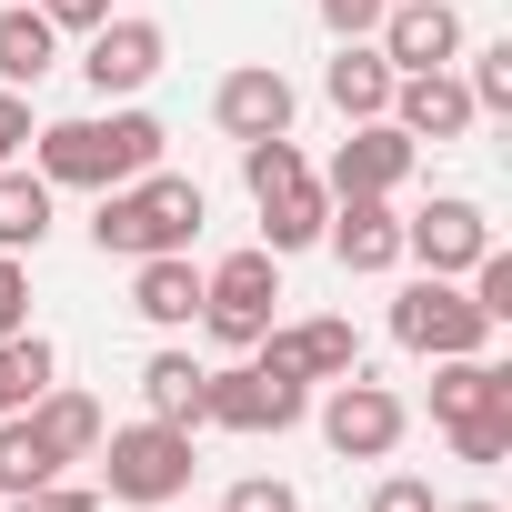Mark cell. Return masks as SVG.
<instances>
[{
  "label": "cell",
  "mask_w": 512,
  "mask_h": 512,
  "mask_svg": "<svg viewBox=\"0 0 512 512\" xmlns=\"http://www.w3.org/2000/svg\"><path fill=\"white\" fill-rule=\"evenodd\" d=\"M41 21H51L61 41H91V31L111 21V0H41Z\"/></svg>",
  "instance_id": "e575fe53"
},
{
  "label": "cell",
  "mask_w": 512,
  "mask_h": 512,
  "mask_svg": "<svg viewBox=\"0 0 512 512\" xmlns=\"http://www.w3.org/2000/svg\"><path fill=\"white\" fill-rule=\"evenodd\" d=\"M51 382H61V352H51L41 332H11V342H0V422H11V412H31Z\"/></svg>",
  "instance_id": "cb8c5ba5"
},
{
  "label": "cell",
  "mask_w": 512,
  "mask_h": 512,
  "mask_svg": "<svg viewBox=\"0 0 512 512\" xmlns=\"http://www.w3.org/2000/svg\"><path fill=\"white\" fill-rule=\"evenodd\" d=\"M262 201V251H312L322 241V221H332V191H322V171H292V181H272V191H251Z\"/></svg>",
  "instance_id": "e0dca14e"
},
{
  "label": "cell",
  "mask_w": 512,
  "mask_h": 512,
  "mask_svg": "<svg viewBox=\"0 0 512 512\" xmlns=\"http://www.w3.org/2000/svg\"><path fill=\"white\" fill-rule=\"evenodd\" d=\"M41 482H61V462L41 452L31 412H11V422H0V502H11V492H41Z\"/></svg>",
  "instance_id": "d4e9b609"
},
{
  "label": "cell",
  "mask_w": 512,
  "mask_h": 512,
  "mask_svg": "<svg viewBox=\"0 0 512 512\" xmlns=\"http://www.w3.org/2000/svg\"><path fill=\"white\" fill-rule=\"evenodd\" d=\"M442 512H502V502H442Z\"/></svg>",
  "instance_id": "8d00e7d4"
},
{
  "label": "cell",
  "mask_w": 512,
  "mask_h": 512,
  "mask_svg": "<svg viewBox=\"0 0 512 512\" xmlns=\"http://www.w3.org/2000/svg\"><path fill=\"white\" fill-rule=\"evenodd\" d=\"M272 302H282V251H221V262L201 272V332L221 342V352H251L272 332Z\"/></svg>",
  "instance_id": "277c9868"
},
{
  "label": "cell",
  "mask_w": 512,
  "mask_h": 512,
  "mask_svg": "<svg viewBox=\"0 0 512 512\" xmlns=\"http://www.w3.org/2000/svg\"><path fill=\"white\" fill-rule=\"evenodd\" d=\"M161 512H181V502H161Z\"/></svg>",
  "instance_id": "74e56055"
},
{
  "label": "cell",
  "mask_w": 512,
  "mask_h": 512,
  "mask_svg": "<svg viewBox=\"0 0 512 512\" xmlns=\"http://www.w3.org/2000/svg\"><path fill=\"white\" fill-rule=\"evenodd\" d=\"M372 51H382L392 71H452V61L472 51V31H462L452 0H392V11L372 21Z\"/></svg>",
  "instance_id": "7c38bea8"
},
{
  "label": "cell",
  "mask_w": 512,
  "mask_h": 512,
  "mask_svg": "<svg viewBox=\"0 0 512 512\" xmlns=\"http://www.w3.org/2000/svg\"><path fill=\"white\" fill-rule=\"evenodd\" d=\"M221 512H302V492H292L282 472H241V482L221 492Z\"/></svg>",
  "instance_id": "f546056e"
},
{
  "label": "cell",
  "mask_w": 512,
  "mask_h": 512,
  "mask_svg": "<svg viewBox=\"0 0 512 512\" xmlns=\"http://www.w3.org/2000/svg\"><path fill=\"white\" fill-rule=\"evenodd\" d=\"M161 151H171V131L141 101H111L101 121H41L31 131V171L51 191H121V181L161 171Z\"/></svg>",
  "instance_id": "6da1fadb"
},
{
  "label": "cell",
  "mask_w": 512,
  "mask_h": 512,
  "mask_svg": "<svg viewBox=\"0 0 512 512\" xmlns=\"http://www.w3.org/2000/svg\"><path fill=\"white\" fill-rule=\"evenodd\" d=\"M201 382H211V362H191V352H151V362H141V412L201 432Z\"/></svg>",
  "instance_id": "7402d4cb"
},
{
  "label": "cell",
  "mask_w": 512,
  "mask_h": 512,
  "mask_svg": "<svg viewBox=\"0 0 512 512\" xmlns=\"http://www.w3.org/2000/svg\"><path fill=\"white\" fill-rule=\"evenodd\" d=\"M31 131H41V121H31V91H0V161H21Z\"/></svg>",
  "instance_id": "d590c367"
},
{
  "label": "cell",
  "mask_w": 512,
  "mask_h": 512,
  "mask_svg": "<svg viewBox=\"0 0 512 512\" xmlns=\"http://www.w3.org/2000/svg\"><path fill=\"white\" fill-rule=\"evenodd\" d=\"M482 251H492V211H482L472 191H432V201L402 221V262H422V272H442V282H462Z\"/></svg>",
  "instance_id": "9c48e42d"
},
{
  "label": "cell",
  "mask_w": 512,
  "mask_h": 512,
  "mask_svg": "<svg viewBox=\"0 0 512 512\" xmlns=\"http://www.w3.org/2000/svg\"><path fill=\"white\" fill-rule=\"evenodd\" d=\"M131 312L151 332H191L201 322V262H191V251H151V262H131Z\"/></svg>",
  "instance_id": "2e32d148"
},
{
  "label": "cell",
  "mask_w": 512,
  "mask_h": 512,
  "mask_svg": "<svg viewBox=\"0 0 512 512\" xmlns=\"http://www.w3.org/2000/svg\"><path fill=\"white\" fill-rule=\"evenodd\" d=\"M492 402H512V372H502V362H482V352L432 362V422H472V412H492Z\"/></svg>",
  "instance_id": "44dd1931"
},
{
  "label": "cell",
  "mask_w": 512,
  "mask_h": 512,
  "mask_svg": "<svg viewBox=\"0 0 512 512\" xmlns=\"http://www.w3.org/2000/svg\"><path fill=\"white\" fill-rule=\"evenodd\" d=\"M101 492L111 502H131V512H161V502H191V472H201V452H191V432L181 422H121V432H101Z\"/></svg>",
  "instance_id": "3957f363"
},
{
  "label": "cell",
  "mask_w": 512,
  "mask_h": 512,
  "mask_svg": "<svg viewBox=\"0 0 512 512\" xmlns=\"http://www.w3.org/2000/svg\"><path fill=\"white\" fill-rule=\"evenodd\" d=\"M11 332H31V262L0 251V342H11Z\"/></svg>",
  "instance_id": "4dcf8cb0"
},
{
  "label": "cell",
  "mask_w": 512,
  "mask_h": 512,
  "mask_svg": "<svg viewBox=\"0 0 512 512\" xmlns=\"http://www.w3.org/2000/svg\"><path fill=\"white\" fill-rule=\"evenodd\" d=\"M392 342H402V352H422V362H452V352H482V342H492V322H482V302H472L462 282L412 272V282L392 292Z\"/></svg>",
  "instance_id": "5b68a950"
},
{
  "label": "cell",
  "mask_w": 512,
  "mask_h": 512,
  "mask_svg": "<svg viewBox=\"0 0 512 512\" xmlns=\"http://www.w3.org/2000/svg\"><path fill=\"white\" fill-rule=\"evenodd\" d=\"M442 442H452L462 462H502V452H512V402H492V412H472V422H442Z\"/></svg>",
  "instance_id": "4316f807"
},
{
  "label": "cell",
  "mask_w": 512,
  "mask_h": 512,
  "mask_svg": "<svg viewBox=\"0 0 512 512\" xmlns=\"http://www.w3.org/2000/svg\"><path fill=\"white\" fill-rule=\"evenodd\" d=\"M302 412H312V382H282V372L251 362V352L201 382V432H292Z\"/></svg>",
  "instance_id": "8992f818"
},
{
  "label": "cell",
  "mask_w": 512,
  "mask_h": 512,
  "mask_svg": "<svg viewBox=\"0 0 512 512\" xmlns=\"http://www.w3.org/2000/svg\"><path fill=\"white\" fill-rule=\"evenodd\" d=\"M412 161H422V141H402L392 121H352L342 151H332V171H322V191L332 201H392L412 181Z\"/></svg>",
  "instance_id": "8fae6325"
},
{
  "label": "cell",
  "mask_w": 512,
  "mask_h": 512,
  "mask_svg": "<svg viewBox=\"0 0 512 512\" xmlns=\"http://www.w3.org/2000/svg\"><path fill=\"white\" fill-rule=\"evenodd\" d=\"M322 251H332L352 282H382V272H402V211L392 201H332Z\"/></svg>",
  "instance_id": "9a60e30c"
},
{
  "label": "cell",
  "mask_w": 512,
  "mask_h": 512,
  "mask_svg": "<svg viewBox=\"0 0 512 512\" xmlns=\"http://www.w3.org/2000/svg\"><path fill=\"white\" fill-rule=\"evenodd\" d=\"M31 432H41V452L71 472V462H91L101 452V432H111V412L91 402V392H71V382H51L41 402H31Z\"/></svg>",
  "instance_id": "d6986e66"
},
{
  "label": "cell",
  "mask_w": 512,
  "mask_h": 512,
  "mask_svg": "<svg viewBox=\"0 0 512 512\" xmlns=\"http://www.w3.org/2000/svg\"><path fill=\"white\" fill-rule=\"evenodd\" d=\"M292 111H302V91H292L272 61H241V71H221V91H211L221 141H282V131H292Z\"/></svg>",
  "instance_id": "4fadbf2b"
},
{
  "label": "cell",
  "mask_w": 512,
  "mask_h": 512,
  "mask_svg": "<svg viewBox=\"0 0 512 512\" xmlns=\"http://www.w3.org/2000/svg\"><path fill=\"white\" fill-rule=\"evenodd\" d=\"M462 292L482 302V322H492V332L512 322V251H502V241H492V251H482V262L462 272Z\"/></svg>",
  "instance_id": "83f0119b"
},
{
  "label": "cell",
  "mask_w": 512,
  "mask_h": 512,
  "mask_svg": "<svg viewBox=\"0 0 512 512\" xmlns=\"http://www.w3.org/2000/svg\"><path fill=\"white\" fill-rule=\"evenodd\" d=\"M402 432H412V412H402V392H392V382L342 372V382L322 392V442H332L342 462H392V452H402Z\"/></svg>",
  "instance_id": "ba28073f"
},
{
  "label": "cell",
  "mask_w": 512,
  "mask_h": 512,
  "mask_svg": "<svg viewBox=\"0 0 512 512\" xmlns=\"http://www.w3.org/2000/svg\"><path fill=\"white\" fill-rule=\"evenodd\" d=\"M11 512H101V492H81V482L61 472V482H41V492H11Z\"/></svg>",
  "instance_id": "836d02e7"
},
{
  "label": "cell",
  "mask_w": 512,
  "mask_h": 512,
  "mask_svg": "<svg viewBox=\"0 0 512 512\" xmlns=\"http://www.w3.org/2000/svg\"><path fill=\"white\" fill-rule=\"evenodd\" d=\"M161 61H171V31H161L151 11H111V21L81 41V81H91L101 101H141V91L161 81Z\"/></svg>",
  "instance_id": "52a82bcc"
},
{
  "label": "cell",
  "mask_w": 512,
  "mask_h": 512,
  "mask_svg": "<svg viewBox=\"0 0 512 512\" xmlns=\"http://www.w3.org/2000/svg\"><path fill=\"white\" fill-rule=\"evenodd\" d=\"M292 171H312L292 131H282V141H241V181H251V191H272V181H292Z\"/></svg>",
  "instance_id": "f1b7e54d"
},
{
  "label": "cell",
  "mask_w": 512,
  "mask_h": 512,
  "mask_svg": "<svg viewBox=\"0 0 512 512\" xmlns=\"http://www.w3.org/2000/svg\"><path fill=\"white\" fill-rule=\"evenodd\" d=\"M251 362H262V372H282V382H342V372H362V332H352L342 312L272 322L262 342H251Z\"/></svg>",
  "instance_id": "30bf717a"
},
{
  "label": "cell",
  "mask_w": 512,
  "mask_h": 512,
  "mask_svg": "<svg viewBox=\"0 0 512 512\" xmlns=\"http://www.w3.org/2000/svg\"><path fill=\"white\" fill-rule=\"evenodd\" d=\"M372 512H442V502H432L422 472H382V482H372Z\"/></svg>",
  "instance_id": "d6a6232c"
},
{
  "label": "cell",
  "mask_w": 512,
  "mask_h": 512,
  "mask_svg": "<svg viewBox=\"0 0 512 512\" xmlns=\"http://www.w3.org/2000/svg\"><path fill=\"white\" fill-rule=\"evenodd\" d=\"M382 121H392L402 141H432V151H442V141H462V131L482 121V111H472L462 71H402V81H392V111H382Z\"/></svg>",
  "instance_id": "5bb4252c"
},
{
  "label": "cell",
  "mask_w": 512,
  "mask_h": 512,
  "mask_svg": "<svg viewBox=\"0 0 512 512\" xmlns=\"http://www.w3.org/2000/svg\"><path fill=\"white\" fill-rule=\"evenodd\" d=\"M61 71V31L41 21V0H0V91H41Z\"/></svg>",
  "instance_id": "ac0fdd59"
},
{
  "label": "cell",
  "mask_w": 512,
  "mask_h": 512,
  "mask_svg": "<svg viewBox=\"0 0 512 512\" xmlns=\"http://www.w3.org/2000/svg\"><path fill=\"white\" fill-rule=\"evenodd\" d=\"M201 221H211V191H201L191 171H141V181L101 191L91 251H101V262H151V251H191Z\"/></svg>",
  "instance_id": "7a4b0ae2"
},
{
  "label": "cell",
  "mask_w": 512,
  "mask_h": 512,
  "mask_svg": "<svg viewBox=\"0 0 512 512\" xmlns=\"http://www.w3.org/2000/svg\"><path fill=\"white\" fill-rule=\"evenodd\" d=\"M472 71H462V91H472V111L492 121V111H512V41H482V51H462Z\"/></svg>",
  "instance_id": "484cf974"
},
{
  "label": "cell",
  "mask_w": 512,
  "mask_h": 512,
  "mask_svg": "<svg viewBox=\"0 0 512 512\" xmlns=\"http://www.w3.org/2000/svg\"><path fill=\"white\" fill-rule=\"evenodd\" d=\"M312 11H322V31H332V41H372V21L392 11V0H312Z\"/></svg>",
  "instance_id": "1f68e13d"
},
{
  "label": "cell",
  "mask_w": 512,
  "mask_h": 512,
  "mask_svg": "<svg viewBox=\"0 0 512 512\" xmlns=\"http://www.w3.org/2000/svg\"><path fill=\"white\" fill-rule=\"evenodd\" d=\"M392 81H402V71H392L372 41H342V51H332V71H322V91H332V111H342V121H382V111H392Z\"/></svg>",
  "instance_id": "ffe728a7"
},
{
  "label": "cell",
  "mask_w": 512,
  "mask_h": 512,
  "mask_svg": "<svg viewBox=\"0 0 512 512\" xmlns=\"http://www.w3.org/2000/svg\"><path fill=\"white\" fill-rule=\"evenodd\" d=\"M51 181L31 171V161H0V251H41L51 241Z\"/></svg>",
  "instance_id": "603a6c76"
}]
</instances>
